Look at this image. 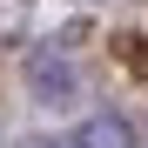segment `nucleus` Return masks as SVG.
<instances>
[{
	"instance_id": "7ed1b4c3",
	"label": "nucleus",
	"mask_w": 148,
	"mask_h": 148,
	"mask_svg": "<svg viewBox=\"0 0 148 148\" xmlns=\"http://www.w3.org/2000/svg\"><path fill=\"white\" fill-rule=\"evenodd\" d=\"M14 148H54V141H14Z\"/></svg>"
},
{
	"instance_id": "f257e3e1",
	"label": "nucleus",
	"mask_w": 148,
	"mask_h": 148,
	"mask_svg": "<svg viewBox=\"0 0 148 148\" xmlns=\"http://www.w3.org/2000/svg\"><path fill=\"white\" fill-rule=\"evenodd\" d=\"M27 88H34V101H40V108H67L74 94H81V67L61 61L54 47H40V54L27 61Z\"/></svg>"
},
{
	"instance_id": "f03ea898",
	"label": "nucleus",
	"mask_w": 148,
	"mask_h": 148,
	"mask_svg": "<svg viewBox=\"0 0 148 148\" xmlns=\"http://www.w3.org/2000/svg\"><path fill=\"white\" fill-rule=\"evenodd\" d=\"M74 148H135V135H128L121 114H88L74 128Z\"/></svg>"
}]
</instances>
